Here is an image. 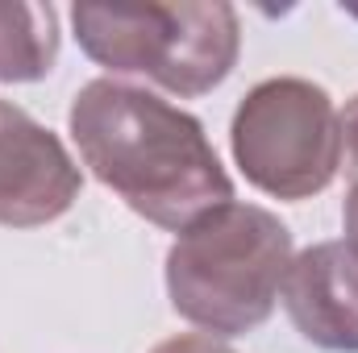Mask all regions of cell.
Returning <instances> with one entry per match:
<instances>
[{
	"mask_svg": "<svg viewBox=\"0 0 358 353\" xmlns=\"http://www.w3.org/2000/svg\"><path fill=\"white\" fill-rule=\"evenodd\" d=\"M59 54L50 4H0V84L42 80Z\"/></svg>",
	"mask_w": 358,
	"mask_h": 353,
	"instance_id": "7",
	"label": "cell"
},
{
	"mask_svg": "<svg viewBox=\"0 0 358 353\" xmlns=\"http://www.w3.org/2000/svg\"><path fill=\"white\" fill-rule=\"evenodd\" d=\"M80 46L108 71L150 75L179 96L213 91L238 59V13L229 4H76Z\"/></svg>",
	"mask_w": 358,
	"mask_h": 353,
	"instance_id": "3",
	"label": "cell"
},
{
	"mask_svg": "<svg viewBox=\"0 0 358 353\" xmlns=\"http://www.w3.org/2000/svg\"><path fill=\"white\" fill-rule=\"evenodd\" d=\"M80 195V167L34 117L0 100V225L29 229L63 216Z\"/></svg>",
	"mask_w": 358,
	"mask_h": 353,
	"instance_id": "5",
	"label": "cell"
},
{
	"mask_svg": "<svg viewBox=\"0 0 358 353\" xmlns=\"http://www.w3.org/2000/svg\"><path fill=\"white\" fill-rule=\"evenodd\" d=\"M279 291L292 324L313 345L358 353V254L346 241H325L292 258Z\"/></svg>",
	"mask_w": 358,
	"mask_h": 353,
	"instance_id": "6",
	"label": "cell"
},
{
	"mask_svg": "<svg viewBox=\"0 0 358 353\" xmlns=\"http://www.w3.org/2000/svg\"><path fill=\"white\" fill-rule=\"evenodd\" d=\"M234 154L246 179L279 200L317 195L342 167L338 108L308 80H267L234 117Z\"/></svg>",
	"mask_w": 358,
	"mask_h": 353,
	"instance_id": "4",
	"label": "cell"
},
{
	"mask_svg": "<svg viewBox=\"0 0 358 353\" xmlns=\"http://www.w3.org/2000/svg\"><path fill=\"white\" fill-rule=\"evenodd\" d=\"M71 133L92 175L163 229H187L234 200L200 121L150 91L92 80L71 104Z\"/></svg>",
	"mask_w": 358,
	"mask_h": 353,
	"instance_id": "1",
	"label": "cell"
},
{
	"mask_svg": "<svg viewBox=\"0 0 358 353\" xmlns=\"http://www.w3.org/2000/svg\"><path fill=\"white\" fill-rule=\"evenodd\" d=\"M342 121V150H346V171L358 183V96L346 104V112L338 117Z\"/></svg>",
	"mask_w": 358,
	"mask_h": 353,
	"instance_id": "8",
	"label": "cell"
},
{
	"mask_svg": "<svg viewBox=\"0 0 358 353\" xmlns=\"http://www.w3.org/2000/svg\"><path fill=\"white\" fill-rule=\"evenodd\" d=\"M155 353H234V350H229V345H221V341H213V337L187 333V337H171V341H163Z\"/></svg>",
	"mask_w": 358,
	"mask_h": 353,
	"instance_id": "9",
	"label": "cell"
},
{
	"mask_svg": "<svg viewBox=\"0 0 358 353\" xmlns=\"http://www.w3.org/2000/svg\"><path fill=\"white\" fill-rule=\"evenodd\" d=\"M292 266V233L255 204H221L192 220L167 254V291L183 320L238 337L275 308Z\"/></svg>",
	"mask_w": 358,
	"mask_h": 353,
	"instance_id": "2",
	"label": "cell"
},
{
	"mask_svg": "<svg viewBox=\"0 0 358 353\" xmlns=\"http://www.w3.org/2000/svg\"><path fill=\"white\" fill-rule=\"evenodd\" d=\"M342 216H346V246L358 254V183L350 187V195H346V208H342Z\"/></svg>",
	"mask_w": 358,
	"mask_h": 353,
	"instance_id": "10",
	"label": "cell"
}]
</instances>
